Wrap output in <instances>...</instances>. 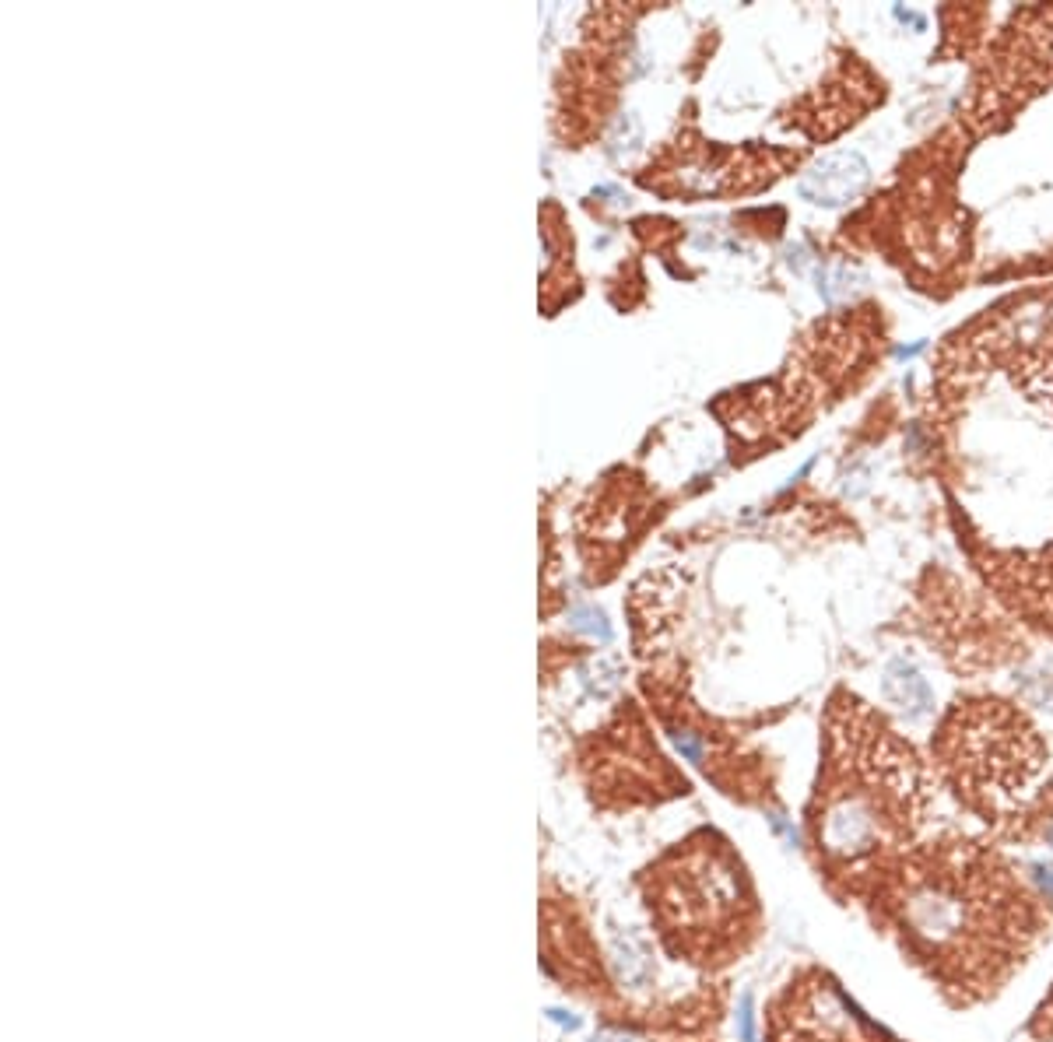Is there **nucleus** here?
Wrapping results in <instances>:
<instances>
[{
  "mask_svg": "<svg viewBox=\"0 0 1053 1042\" xmlns=\"http://www.w3.org/2000/svg\"><path fill=\"white\" fill-rule=\"evenodd\" d=\"M738 1035H741V1042H755V1011H752V997H741V1004H738Z\"/></svg>",
  "mask_w": 1053,
  "mask_h": 1042,
  "instance_id": "9",
  "label": "nucleus"
},
{
  "mask_svg": "<svg viewBox=\"0 0 1053 1042\" xmlns=\"http://www.w3.org/2000/svg\"><path fill=\"white\" fill-rule=\"evenodd\" d=\"M867 179H871V165L864 162L860 151H836V155H825L801 179V193L815 204L843 207L864 193Z\"/></svg>",
  "mask_w": 1053,
  "mask_h": 1042,
  "instance_id": "6",
  "label": "nucleus"
},
{
  "mask_svg": "<svg viewBox=\"0 0 1053 1042\" xmlns=\"http://www.w3.org/2000/svg\"><path fill=\"white\" fill-rule=\"evenodd\" d=\"M920 348H924V344H910V348H899V358H913Z\"/></svg>",
  "mask_w": 1053,
  "mask_h": 1042,
  "instance_id": "13",
  "label": "nucleus"
},
{
  "mask_svg": "<svg viewBox=\"0 0 1053 1042\" xmlns=\"http://www.w3.org/2000/svg\"><path fill=\"white\" fill-rule=\"evenodd\" d=\"M1039 1018H1043V1021H1046V1018H1050V1021H1053V997H1050V1000H1046V1004H1043V1011H1039Z\"/></svg>",
  "mask_w": 1053,
  "mask_h": 1042,
  "instance_id": "14",
  "label": "nucleus"
},
{
  "mask_svg": "<svg viewBox=\"0 0 1053 1042\" xmlns=\"http://www.w3.org/2000/svg\"><path fill=\"white\" fill-rule=\"evenodd\" d=\"M1046 843H1050V846H1053V825H1050V828H1046Z\"/></svg>",
  "mask_w": 1053,
  "mask_h": 1042,
  "instance_id": "16",
  "label": "nucleus"
},
{
  "mask_svg": "<svg viewBox=\"0 0 1053 1042\" xmlns=\"http://www.w3.org/2000/svg\"><path fill=\"white\" fill-rule=\"evenodd\" d=\"M948 734H955V730H948ZM952 741L962 769H966V783L994 811L1015 804L1025 790H1032L1039 765H1043L1032 730H1025L1022 720L1001 713V709H990V727L987 713L973 716L969 734H955Z\"/></svg>",
  "mask_w": 1053,
  "mask_h": 1042,
  "instance_id": "4",
  "label": "nucleus"
},
{
  "mask_svg": "<svg viewBox=\"0 0 1053 1042\" xmlns=\"http://www.w3.org/2000/svg\"><path fill=\"white\" fill-rule=\"evenodd\" d=\"M850 751V779H839L815 814V843L836 871H853L882 857L906 836L927 800L917 758L871 716L864 737H857V723H850Z\"/></svg>",
  "mask_w": 1053,
  "mask_h": 1042,
  "instance_id": "2",
  "label": "nucleus"
},
{
  "mask_svg": "<svg viewBox=\"0 0 1053 1042\" xmlns=\"http://www.w3.org/2000/svg\"><path fill=\"white\" fill-rule=\"evenodd\" d=\"M769 825H773V832H776V836H780V839H787L790 846H797V828L790 825V821L783 818V814H769Z\"/></svg>",
  "mask_w": 1053,
  "mask_h": 1042,
  "instance_id": "12",
  "label": "nucleus"
},
{
  "mask_svg": "<svg viewBox=\"0 0 1053 1042\" xmlns=\"http://www.w3.org/2000/svg\"><path fill=\"white\" fill-rule=\"evenodd\" d=\"M882 692H885V699H889L892 706L903 709L910 720H927V716L934 713L931 685H927L924 674H920L917 667L906 664V660L889 664V671H885V678H882Z\"/></svg>",
  "mask_w": 1053,
  "mask_h": 1042,
  "instance_id": "7",
  "label": "nucleus"
},
{
  "mask_svg": "<svg viewBox=\"0 0 1053 1042\" xmlns=\"http://www.w3.org/2000/svg\"><path fill=\"white\" fill-rule=\"evenodd\" d=\"M611 962H615V972L629 990H646L653 979V958L650 948H646L643 937L636 934H618L615 937V948H611Z\"/></svg>",
  "mask_w": 1053,
  "mask_h": 1042,
  "instance_id": "8",
  "label": "nucleus"
},
{
  "mask_svg": "<svg viewBox=\"0 0 1053 1042\" xmlns=\"http://www.w3.org/2000/svg\"><path fill=\"white\" fill-rule=\"evenodd\" d=\"M674 744H678L681 755H685L688 762H695V765H699L702 755H706V751H702V741L695 734H688V730H678V734H674Z\"/></svg>",
  "mask_w": 1053,
  "mask_h": 1042,
  "instance_id": "10",
  "label": "nucleus"
},
{
  "mask_svg": "<svg viewBox=\"0 0 1053 1042\" xmlns=\"http://www.w3.org/2000/svg\"><path fill=\"white\" fill-rule=\"evenodd\" d=\"M987 576H994L1015 607L1053 629V544L1036 555H997Z\"/></svg>",
  "mask_w": 1053,
  "mask_h": 1042,
  "instance_id": "5",
  "label": "nucleus"
},
{
  "mask_svg": "<svg viewBox=\"0 0 1053 1042\" xmlns=\"http://www.w3.org/2000/svg\"><path fill=\"white\" fill-rule=\"evenodd\" d=\"M653 899L660 923L681 937L685 951H713L731 927H741L748 906L741 867L720 846H695L667 860L664 871L653 874Z\"/></svg>",
  "mask_w": 1053,
  "mask_h": 1042,
  "instance_id": "3",
  "label": "nucleus"
},
{
  "mask_svg": "<svg viewBox=\"0 0 1053 1042\" xmlns=\"http://www.w3.org/2000/svg\"><path fill=\"white\" fill-rule=\"evenodd\" d=\"M597 1042H632V1039H625V1035H601Z\"/></svg>",
  "mask_w": 1053,
  "mask_h": 1042,
  "instance_id": "15",
  "label": "nucleus"
},
{
  "mask_svg": "<svg viewBox=\"0 0 1053 1042\" xmlns=\"http://www.w3.org/2000/svg\"><path fill=\"white\" fill-rule=\"evenodd\" d=\"M892 909L910 948L938 972L959 969L962 979L994 972L997 962H1011L1015 934H1025V902L1008 892L1001 874L987 860L973 857L934 867H910L899 874Z\"/></svg>",
  "mask_w": 1053,
  "mask_h": 1042,
  "instance_id": "1",
  "label": "nucleus"
},
{
  "mask_svg": "<svg viewBox=\"0 0 1053 1042\" xmlns=\"http://www.w3.org/2000/svg\"><path fill=\"white\" fill-rule=\"evenodd\" d=\"M1029 878L1032 885H1036V892L1043 895V899H1053V864H1032L1029 867Z\"/></svg>",
  "mask_w": 1053,
  "mask_h": 1042,
  "instance_id": "11",
  "label": "nucleus"
}]
</instances>
